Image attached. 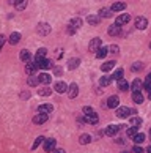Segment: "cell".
I'll return each instance as SVG.
<instances>
[{"mask_svg":"<svg viewBox=\"0 0 151 153\" xmlns=\"http://www.w3.org/2000/svg\"><path fill=\"white\" fill-rule=\"evenodd\" d=\"M35 63L38 68H41V70H49V68H52V60H49L46 57H35Z\"/></svg>","mask_w":151,"mask_h":153,"instance_id":"1","label":"cell"},{"mask_svg":"<svg viewBox=\"0 0 151 153\" xmlns=\"http://www.w3.org/2000/svg\"><path fill=\"white\" fill-rule=\"evenodd\" d=\"M129 114L136 115L137 112H136V109H129V107H118V109H116V115H118L120 118H127Z\"/></svg>","mask_w":151,"mask_h":153,"instance_id":"2","label":"cell"},{"mask_svg":"<svg viewBox=\"0 0 151 153\" xmlns=\"http://www.w3.org/2000/svg\"><path fill=\"white\" fill-rule=\"evenodd\" d=\"M102 48V41H101L99 38H93L90 44H88V49H90V52H98V49Z\"/></svg>","mask_w":151,"mask_h":153,"instance_id":"3","label":"cell"},{"mask_svg":"<svg viewBox=\"0 0 151 153\" xmlns=\"http://www.w3.org/2000/svg\"><path fill=\"white\" fill-rule=\"evenodd\" d=\"M47 118H49L47 114H44V112H38V114L33 117V123H35V125H43V123L47 122Z\"/></svg>","mask_w":151,"mask_h":153,"instance_id":"4","label":"cell"},{"mask_svg":"<svg viewBox=\"0 0 151 153\" xmlns=\"http://www.w3.org/2000/svg\"><path fill=\"white\" fill-rule=\"evenodd\" d=\"M55 145H57V140H55V139H52V137L44 140V150H46L47 153L54 152L55 149H57V147H55Z\"/></svg>","mask_w":151,"mask_h":153,"instance_id":"5","label":"cell"},{"mask_svg":"<svg viewBox=\"0 0 151 153\" xmlns=\"http://www.w3.org/2000/svg\"><path fill=\"white\" fill-rule=\"evenodd\" d=\"M118 104H120V98L116 95H112L107 100V107L109 109H115V107H118Z\"/></svg>","mask_w":151,"mask_h":153,"instance_id":"6","label":"cell"},{"mask_svg":"<svg viewBox=\"0 0 151 153\" xmlns=\"http://www.w3.org/2000/svg\"><path fill=\"white\" fill-rule=\"evenodd\" d=\"M77 95H79V87H77V84H76V82H72L71 85L68 87V96L72 100V98H76Z\"/></svg>","mask_w":151,"mask_h":153,"instance_id":"7","label":"cell"},{"mask_svg":"<svg viewBox=\"0 0 151 153\" xmlns=\"http://www.w3.org/2000/svg\"><path fill=\"white\" fill-rule=\"evenodd\" d=\"M120 128H121V126H116V125H109V126H107V129H105V134H107V136H110V137H115V136L118 134Z\"/></svg>","mask_w":151,"mask_h":153,"instance_id":"8","label":"cell"},{"mask_svg":"<svg viewBox=\"0 0 151 153\" xmlns=\"http://www.w3.org/2000/svg\"><path fill=\"white\" fill-rule=\"evenodd\" d=\"M68 87H69V85H66L63 81H58V82L54 85V90H55L57 93H65V92H68Z\"/></svg>","mask_w":151,"mask_h":153,"instance_id":"9","label":"cell"},{"mask_svg":"<svg viewBox=\"0 0 151 153\" xmlns=\"http://www.w3.org/2000/svg\"><path fill=\"white\" fill-rule=\"evenodd\" d=\"M38 33H40V35H49L50 33V25L46 24V22L38 24Z\"/></svg>","mask_w":151,"mask_h":153,"instance_id":"10","label":"cell"},{"mask_svg":"<svg viewBox=\"0 0 151 153\" xmlns=\"http://www.w3.org/2000/svg\"><path fill=\"white\" fill-rule=\"evenodd\" d=\"M36 70H38V66H36V63L35 62H29V63L25 65V73L29 76H33L36 73Z\"/></svg>","mask_w":151,"mask_h":153,"instance_id":"11","label":"cell"},{"mask_svg":"<svg viewBox=\"0 0 151 153\" xmlns=\"http://www.w3.org/2000/svg\"><path fill=\"white\" fill-rule=\"evenodd\" d=\"M147 25H148V21L145 19V18H138L136 19V29H138V30H145L147 29Z\"/></svg>","mask_w":151,"mask_h":153,"instance_id":"12","label":"cell"},{"mask_svg":"<svg viewBox=\"0 0 151 153\" xmlns=\"http://www.w3.org/2000/svg\"><path fill=\"white\" fill-rule=\"evenodd\" d=\"M99 21H101V16L99 14H88V18H87V22L90 25H98Z\"/></svg>","mask_w":151,"mask_h":153,"instance_id":"13","label":"cell"},{"mask_svg":"<svg viewBox=\"0 0 151 153\" xmlns=\"http://www.w3.org/2000/svg\"><path fill=\"white\" fill-rule=\"evenodd\" d=\"M38 79H40V82H41V84L47 85V84H50V81H52V76L47 74V73H41V74L38 76Z\"/></svg>","mask_w":151,"mask_h":153,"instance_id":"14","label":"cell"},{"mask_svg":"<svg viewBox=\"0 0 151 153\" xmlns=\"http://www.w3.org/2000/svg\"><path fill=\"white\" fill-rule=\"evenodd\" d=\"M129 19H131V16H129V14H120L118 18H116V21H115V24H118V25H123V24H127V22H129Z\"/></svg>","mask_w":151,"mask_h":153,"instance_id":"15","label":"cell"},{"mask_svg":"<svg viewBox=\"0 0 151 153\" xmlns=\"http://www.w3.org/2000/svg\"><path fill=\"white\" fill-rule=\"evenodd\" d=\"M83 120H85L87 123H90V125H96V123L99 122V117L93 112V114H90V115H85V118H83Z\"/></svg>","mask_w":151,"mask_h":153,"instance_id":"16","label":"cell"},{"mask_svg":"<svg viewBox=\"0 0 151 153\" xmlns=\"http://www.w3.org/2000/svg\"><path fill=\"white\" fill-rule=\"evenodd\" d=\"M54 111V106L52 104H41L38 106V112H44V114H50Z\"/></svg>","mask_w":151,"mask_h":153,"instance_id":"17","label":"cell"},{"mask_svg":"<svg viewBox=\"0 0 151 153\" xmlns=\"http://www.w3.org/2000/svg\"><path fill=\"white\" fill-rule=\"evenodd\" d=\"M112 81H113L112 76H102V77L99 79V85L101 87H107V85H110V84H112Z\"/></svg>","mask_w":151,"mask_h":153,"instance_id":"18","label":"cell"},{"mask_svg":"<svg viewBox=\"0 0 151 153\" xmlns=\"http://www.w3.org/2000/svg\"><path fill=\"white\" fill-rule=\"evenodd\" d=\"M120 30H121V27L118 24H112L109 27V35L110 36H115V35H118V33H120Z\"/></svg>","mask_w":151,"mask_h":153,"instance_id":"19","label":"cell"},{"mask_svg":"<svg viewBox=\"0 0 151 153\" xmlns=\"http://www.w3.org/2000/svg\"><path fill=\"white\" fill-rule=\"evenodd\" d=\"M21 60L25 62V63H29V62L32 60V55H30V52L27 49H22L21 51Z\"/></svg>","mask_w":151,"mask_h":153,"instance_id":"20","label":"cell"},{"mask_svg":"<svg viewBox=\"0 0 151 153\" xmlns=\"http://www.w3.org/2000/svg\"><path fill=\"white\" fill-rule=\"evenodd\" d=\"M79 65H80V60H79V59H69V60H68V70H71V71L76 70Z\"/></svg>","mask_w":151,"mask_h":153,"instance_id":"21","label":"cell"},{"mask_svg":"<svg viewBox=\"0 0 151 153\" xmlns=\"http://www.w3.org/2000/svg\"><path fill=\"white\" fill-rule=\"evenodd\" d=\"M21 41V33H18V32H14V33H11L10 35V44H18Z\"/></svg>","mask_w":151,"mask_h":153,"instance_id":"22","label":"cell"},{"mask_svg":"<svg viewBox=\"0 0 151 153\" xmlns=\"http://www.w3.org/2000/svg\"><path fill=\"white\" fill-rule=\"evenodd\" d=\"M132 100L136 104H142L143 103V95L140 92H132Z\"/></svg>","mask_w":151,"mask_h":153,"instance_id":"23","label":"cell"},{"mask_svg":"<svg viewBox=\"0 0 151 153\" xmlns=\"http://www.w3.org/2000/svg\"><path fill=\"white\" fill-rule=\"evenodd\" d=\"M143 87V82L140 81V79H136V81L132 82V85H131V88H132V92H140V88Z\"/></svg>","mask_w":151,"mask_h":153,"instance_id":"24","label":"cell"},{"mask_svg":"<svg viewBox=\"0 0 151 153\" xmlns=\"http://www.w3.org/2000/svg\"><path fill=\"white\" fill-rule=\"evenodd\" d=\"M11 3H13L18 10H24V8L27 7V2H25V0H11Z\"/></svg>","mask_w":151,"mask_h":153,"instance_id":"25","label":"cell"},{"mask_svg":"<svg viewBox=\"0 0 151 153\" xmlns=\"http://www.w3.org/2000/svg\"><path fill=\"white\" fill-rule=\"evenodd\" d=\"M124 8H126V3H123V2H116V3L112 5V8H110V10L115 13V11H123Z\"/></svg>","mask_w":151,"mask_h":153,"instance_id":"26","label":"cell"},{"mask_svg":"<svg viewBox=\"0 0 151 153\" xmlns=\"http://www.w3.org/2000/svg\"><path fill=\"white\" fill-rule=\"evenodd\" d=\"M113 68H115V62H112V60L101 65V70H102V71H110V70H113Z\"/></svg>","mask_w":151,"mask_h":153,"instance_id":"27","label":"cell"},{"mask_svg":"<svg viewBox=\"0 0 151 153\" xmlns=\"http://www.w3.org/2000/svg\"><path fill=\"white\" fill-rule=\"evenodd\" d=\"M107 52H109V48H99L98 49V52H96V59H104L105 55H107Z\"/></svg>","mask_w":151,"mask_h":153,"instance_id":"28","label":"cell"},{"mask_svg":"<svg viewBox=\"0 0 151 153\" xmlns=\"http://www.w3.org/2000/svg\"><path fill=\"white\" fill-rule=\"evenodd\" d=\"M69 25H71V27H74L76 30H77V29H80V27H82V19H80V18H74V19H71Z\"/></svg>","mask_w":151,"mask_h":153,"instance_id":"29","label":"cell"},{"mask_svg":"<svg viewBox=\"0 0 151 153\" xmlns=\"http://www.w3.org/2000/svg\"><path fill=\"white\" fill-rule=\"evenodd\" d=\"M79 142H80L82 145L90 144V142H91V136H90V134H82L80 137H79Z\"/></svg>","mask_w":151,"mask_h":153,"instance_id":"30","label":"cell"},{"mask_svg":"<svg viewBox=\"0 0 151 153\" xmlns=\"http://www.w3.org/2000/svg\"><path fill=\"white\" fill-rule=\"evenodd\" d=\"M118 88L121 90V92H126V90L129 88V84H127L126 79H120L118 81Z\"/></svg>","mask_w":151,"mask_h":153,"instance_id":"31","label":"cell"},{"mask_svg":"<svg viewBox=\"0 0 151 153\" xmlns=\"http://www.w3.org/2000/svg\"><path fill=\"white\" fill-rule=\"evenodd\" d=\"M112 13H113V11H112V10H109V8H101L99 10V16H102V18H110V16H112Z\"/></svg>","mask_w":151,"mask_h":153,"instance_id":"32","label":"cell"},{"mask_svg":"<svg viewBox=\"0 0 151 153\" xmlns=\"http://www.w3.org/2000/svg\"><path fill=\"white\" fill-rule=\"evenodd\" d=\"M38 95H40V96H49V95H52V90L46 85V87H43V88L38 90Z\"/></svg>","mask_w":151,"mask_h":153,"instance_id":"33","label":"cell"},{"mask_svg":"<svg viewBox=\"0 0 151 153\" xmlns=\"http://www.w3.org/2000/svg\"><path fill=\"white\" fill-rule=\"evenodd\" d=\"M132 139H134V142H136L137 145H140V144L143 142V140H145V134H143V133H137Z\"/></svg>","mask_w":151,"mask_h":153,"instance_id":"34","label":"cell"},{"mask_svg":"<svg viewBox=\"0 0 151 153\" xmlns=\"http://www.w3.org/2000/svg\"><path fill=\"white\" fill-rule=\"evenodd\" d=\"M123 71L121 68H118V70H115V73L113 74H112V79H113V81H120V79H123Z\"/></svg>","mask_w":151,"mask_h":153,"instance_id":"35","label":"cell"},{"mask_svg":"<svg viewBox=\"0 0 151 153\" xmlns=\"http://www.w3.org/2000/svg\"><path fill=\"white\" fill-rule=\"evenodd\" d=\"M44 140H46V139H44L43 136H40V137H36V139H35V144L32 145V149H33V150H35V149H38V147H40L41 144H44Z\"/></svg>","mask_w":151,"mask_h":153,"instance_id":"36","label":"cell"},{"mask_svg":"<svg viewBox=\"0 0 151 153\" xmlns=\"http://www.w3.org/2000/svg\"><path fill=\"white\" fill-rule=\"evenodd\" d=\"M38 84H40V79H38V77H35V76L29 77V85L30 87H35V85H38Z\"/></svg>","mask_w":151,"mask_h":153,"instance_id":"37","label":"cell"},{"mask_svg":"<svg viewBox=\"0 0 151 153\" xmlns=\"http://www.w3.org/2000/svg\"><path fill=\"white\" fill-rule=\"evenodd\" d=\"M126 134H127V137H134V136L137 134V128H136V126L127 128V129H126Z\"/></svg>","mask_w":151,"mask_h":153,"instance_id":"38","label":"cell"},{"mask_svg":"<svg viewBox=\"0 0 151 153\" xmlns=\"http://www.w3.org/2000/svg\"><path fill=\"white\" fill-rule=\"evenodd\" d=\"M131 125H132V126H140V125H142V118H138V117H132L131 118Z\"/></svg>","mask_w":151,"mask_h":153,"instance_id":"39","label":"cell"},{"mask_svg":"<svg viewBox=\"0 0 151 153\" xmlns=\"http://www.w3.org/2000/svg\"><path fill=\"white\" fill-rule=\"evenodd\" d=\"M82 112H83L85 115H90V114H93V112H94V109H93L91 106H85V107L82 109Z\"/></svg>","mask_w":151,"mask_h":153,"instance_id":"40","label":"cell"},{"mask_svg":"<svg viewBox=\"0 0 151 153\" xmlns=\"http://www.w3.org/2000/svg\"><path fill=\"white\" fill-rule=\"evenodd\" d=\"M46 54H47V49L46 48H41V49H38L36 57H46Z\"/></svg>","mask_w":151,"mask_h":153,"instance_id":"41","label":"cell"},{"mask_svg":"<svg viewBox=\"0 0 151 153\" xmlns=\"http://www.w3.org/2000/svg\"><path fill=\"white\" fill-rule=\"evenodd\" d=\"M143 68V63H140V62H136V63L132 65V71H140Z\"/></svg>","mask_w":151,"mask_h":153,"instance_id":"42","label":"cell"},{"mask_svg":"<svg viewBox=\"0 0 151 153\" xmlns=\"http://www.w3.org/2000/svg\"><path fill=\"white\" fill-rule=\"evenodd\" d=\"M109 51H110V52H113V54H116V52H118V51H120V48L116 46V44H112V46L109 48Z\"/></svg>","mask_w":151,"mask_h":153,"instance_id":"43","label":"cell"},{"mask_svg":"<svg viewBox=\"0 0 151 153\" xmlns=\"http://www.w3.org/2000/svg\"><path fill=\"white\" fill-rule=\"evenodd\" d=\"M132 150H134V153H143V149H142L140 145H136Z\"/></svg>","mask_w":151,"mask_h":153,"instance_id":"44","label":"cell"},{"mask_svg":"<svg viewBox=\"0 0 151 153\" xmlns=\"http://www.w3.org/2000/svg\"><path fill=\"white\" fill-rule=\"evenodd\" d=\"M3 44H5V36H3V35H0V49L3 48Z\"/></svg>","mask_w":151,"mask_h":153,"instance_id":"45","label":"cell"},{"mask_svg":"<svg viewBox=\"0 0 151 153\" xmlns=\"http://www.w3.org/2000/svg\"><path fill=\"white\" fill-rule=\"evenodd\" d=\"M52 153H66V152H65L63 149H55V150H54Z\"/></svg>","mask_w":151,"mask_h":153,"instance_id":"46","label":"cell"},{"mask_svg":"<svg viewBox=\"0 0 151 153\" xmlns=\"http://www.w3.org/2000/svg\"><path fill=\"white\" fill-rule=\"evenodd\" d=\"M60 73H61V70H60V68H55V74H57V76H60Z\"/></svg>","mask_w":151,"mask_h":153,"instance_id":"47","label":"cell"},{"mask_svg":"<svg viewBox=\"0 0 151 153\" xmlns=\"http://www.w3.org/2000/svg\"><path fill=\"white\" fill-rule=\"evenodd\" d=\"M148 98H150V100H151V88H150V90H148Z\"/></svg>","mask_w":151,"mask_h":153,"instance_id":"48","label":"cell"},{"mask_svg":"<svg viewBox=\"0 0 151 153\" xmlns=\"http://www.w3.org/2000/svg\"><path fill=\"white\" fill-rule=\"evenodd\" d=\"M147 153H151V145H150L148 149H147Z\"/></svg>","mask_w":151,"mask_h":153,"instance_id":"49","label":"cell"},{"mask_svg":"<svg viewBox=\"0 0 151 153\" xmlns=\"http://www.w3.org/2000/svg\"><path fill=\"white\" fill-rule=\"evenodd\" d=\"M148 81L151 82V73H150V74H148Z\"/></svg>","mask_w":151,"mask_h":153,"instance_id":"50","label":"cell"},{"mask_svg":"<svg viewBox=\"0 0 151 153\" xmlns=\"http://www.w3.org/2000/svg\"><path fill=\"white\" fill-rule=\"evenodd\" d=\"M150 49H151V43H150Z\"/></svg>","mask_w":151,"mask_h":153,"instance_id":"51","label":"cell"},{"mask_svg":"<svg viewBox=\"0 0 151 153\" xmlns=\"http://www.w3.org/2000/svg\"><path fill=\"white\" fill-rule=\"evenodd\" d=\"M150 134H151V131H150Z\"/></svg>","mask_w":151,"mask_h":153,"instance_id":"52","label":"cell"}]
</instances>
